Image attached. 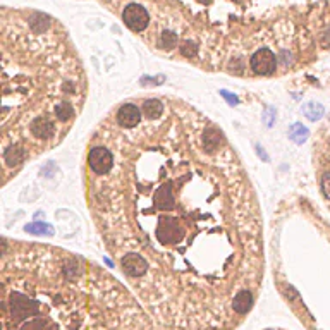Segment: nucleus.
Listing matches in <instances>:
<instances>
[{
	"label": "nucleus",
	"mask_w": 330,
	"mask_h": 330,
	"mask_svg": "<svg viewBox=\"0 0 330 330\" xmlns=\"http://www.w3.org/2000/svg\"><path fill=\"white\" fill-rule=\"evenodd\" d=\"M249 69H251L255 74H262V76L273 74L277 69L275 54L267 47L258 48V50L249 57Z\"/></svg>",
	"instance_id": "20e7f679"
},
{
	"label": "nucleus",
	"mask_w": 330,
	"mask_h": 330,
	"mask_svg": "<svg viewBox=\"0 0 330 330\" xmlns=\"http://www.w3.org/2000/svg\"><path fill=\"white\" fill-rule=\"evenodd\" d=\"M105 249L158 330H237L262 292L263 222L236 148L170 97L129 98L86 146Z\"/></svg>",
	"instance_id": "f257e3e1"
},
{
	"label": "nucleus",
	"mask_w": 330,
	"mask_h": 330,
	"mask_svg": "<svg viewBox=\"0 0 330 330\" xmlns=\"http://www.w3.org/2000/svg\"><path fill=\"white\" fill-rule=\"evenodd\" d=\"M265 330H286V329H265Z\"/></svg>",
	"instance_id": "9d476101"
},
{
	"label": "nucleus",
	"mask_w": 330,
	"mask_h": 330,
	"mask_svg": "<svg viewBox=\"0 0 330 330\" xmlns=\"http://www.w3.org/2000/svg\"><path fill=\"white\" fill-rule=\"evenodd\" d=\"M2 330H158L126 284L48 244L2 239Z\"/></svg>",
	"instance_id": "f03ea898"
},
{
	"label": "nucleus",
	"mask_w": 330,
	"mask_h": 330,
	"mask_svg": "<svg viewBox=\"0 0 330 330\" xmlns=\"http://www.w3.org/2000/svg\"><path fill=\"white\" fill-rule=\"evenodd\" d=\"M289 134H291L292 141H296V143H303V141H306V138H308V129L303 127L301 124H294V126L291 127V131H289Z\"/></svg>",
	"instance_id": "0eeeda50"
},
{
	"label": "nucleus",
	"mask_w": 330,
	"mask_h": 330,
	"mask_svg": "<svg viewBox=\"0 0 330 330\" xmlns=\"http://www.w3.org/2000/svg\"><path fill=\"white\" fill-rule=\"evenodd\" d=\"M122 19H124V24L127 26L133 31H143L148 28L150 24V14L148 11L140 4H129L126 5L124 12H122Z\"/></svg>",
	"instance_id": "39448f33"
},
{
	"label": "nucleus",
	"mask_w": 330,
	"mask_h": 330,
	"mask_svg": "<svg viewBox=\"0 0 330 330\" xmlns=\"http://www.w3.org/2000/svg\"><path fill=\"white\" fill-rule=\"evenodd\" d=\"M323 189L330 196V176H325V179H323Z\"/></svg>",
	"instance_id": "1a4fd4ad"
},
{
	"label": "nucleus",
	"mask_w": 330,
	"mask_h": 330,
	"mask_svg": "<svg viewBox=\"0 0 330 330\" xmlns=\"http://www.w3.org/2000/svg\"><path fill=\"white\" fill-rule=\"evenodd\" d=\"M323 112H325L323 110V107L320 103H316V102L306 103L305 107H303V114H305L309 121H318V119L323 115Z\"/></svg>",
	"instance_id": "423d86ee"
},
{
	"label": "nucleus",
	"mask_w": 330,
	"mask_h": 330,
	"mask_svg": "<svg viewBox=\"0 0 330 330\" xmlns=\"http://www.w3.org/2000/svg\"><path fill=\"white\" fill-rule=\"evenodd\" d=\"M24 230L26 232H31V234H50L52 232V229L48 226H45V224H31V226H26L24 227Z\"/></svg>",
	"instance_id": "6e6552de"
},
{
	"label": "nucleus",
	"mask_w": 330,
	"mask_h": 330,
	"mask_svg": "<svg viewBox=\"0 0 330 330\" xmlns=\"http://www.w3.org/2000/svg\"><path fill=\"white\" fill-rule=\"evenodd\" d=\"M86 102L78 57L43 12L4 19L2 179L54 150L71 133Z\"/></svg>",
	"instance_id": "7ed1b4c3"
}]
</instances>
